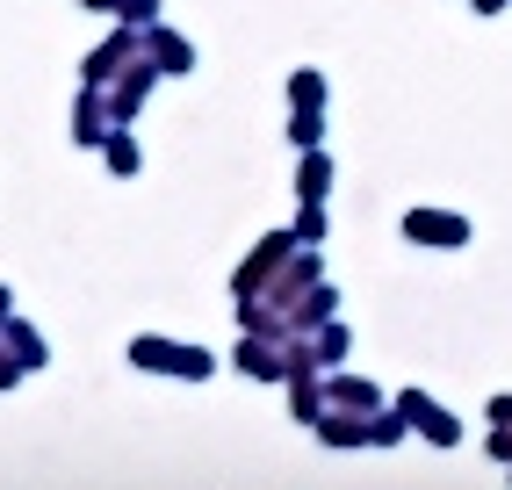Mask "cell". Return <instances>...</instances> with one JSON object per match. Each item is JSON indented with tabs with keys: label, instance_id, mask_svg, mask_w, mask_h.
Returning <instances> with one entry per match:
<instances>
[{
	"label": "cell",
	"instance_id": "obj_1",
	"mask_svg": "<svg viewBox=\"0 0 512 490\" xmlns=\"http://www.w3.org/2000/svg\"><path fill=\"white\" fill-rule=\"evenodd\" d=\"M130 361H138V368H174V375H210V354H195V346H166V339H138V346H130Z\"/></svg>",
	"mask_w": 512,
	"mask_h": 490
},
{
	"label": "cell",
	"instance_id": "obj_2",
	"mask_svg": "<svg viewBox=\"0 0 512 490\" xmlns=\"http://www.w3.org/2000/svg\"><path fill=\"white\" fill-rule=\"evenodd\" d=\"M404 238H419V245H462L469 224L448 217V209H412V217H404Z\"/></svg>",
	"mask_w": 512,
	"mask_h": 490
},
{
	"label": "cell",
	"instance_id": "obj_3",
	"mask_svg": "<svg viewBox=\"0 0 512 490\" xmlns=\"http://www.w3.org/2000/svg\"><path fill=\"white\" fill-rule=\"evenodd\" d=\"M397 411L412 418V426H426V433H433L440 447H455V418H440V404H433V397H419V390H404V397H397Z\"/></svg>",
	"mask_w": 512,
	"mask_h": 490
},
{
	"label": "cell",
	"instance_id": "obj_4",
	"mask_svg": "<svg viewBox=\"0 0 512 490\" xmlns=\"http://www.w3.org/2000/svg\"><path fill=\"white\" fill-rule=\"evenodd\" d=\"M318 433H325L332 447H354V440H368V426H361V418H318Z\"/></svg>",
	"mask_w": 512,
	"mask_h": 490
},
{
	"label": "cell",
	"instance_id": "obj_5",
	"mask_svg": "<svg viewBox=\"0 0 512 490\" xmlns=\"http://www.w3.org/2000/svg\"><path fill=\"white\" fill-rule=\"evenodd\" d=\"M8 346H15V361H22V368H37V361H44V346H37V332H29V325H15Z\"/></svg>",
	"mask_w": 512,
	"mask_h": 490
},
{
	"label": "cell",
	"instance_id": "obj_6",
	"mask_svg": "<svg viewBox=\"0 0 512 490\" xmlns=\"http://www.w3.org/2000/svg\"><path fill=\"white\" fill-rule=\"evenodd\" d=\"M332 404H354V411H368V404H375V390L347 375V382H332Z\"/></svg>",
	"mask_w": 512,
	"mask_h": 490
},
{
	"label": "cell",
	"instance_id": "obj_7",
	"mask_svg": "<svg viewBox=\"0 0 512 490\" xmlns=\"http://www.w3.org/2000/svg\"><path fill=\"white\" fill-rule=\"evenodd\" d=\"M238 368H253V375H282V361L267 354V346H238Z\"/></svg>",
	"mask_w": 512,
	"mask_h": 490
},
{
	"label": "cell",
	"instance_id": "obj_8",
	"mask_svg": "<svg viewBox=\"0 0 512 490\" xmlns=\"http://www.w3.org/2000/svg\"><path fill=\"white\" fill-rule=\"evenodd\" d=\"M296 188H303V195H311V202H318V195L332 188V166H325V159H311V166H303V181H296Z\"/></svg>",
	"mask_w": 512,
	"mask_h": 490
},
{
	"label": "cell",
	"instance_id": "obj_9",
	"mask_svg": "<svg viewBox=\"0 0 512 490\" xmlns=\"http://www.w3.org/2000/svg\"><path fill=\"white\" fill-rule=\"evenodd\" d=\"M109 166H116V173H138V145H130V137H116V145H109Z\"/></svg>",
	"mask_w": 512,
	"mask_h": 490
},
{
	"label": "cell",
	"instance_id": "obj_10",
	"mask_svg": "<svg viewBox=\"0 0 512 490\" xmlns=\"http://www.w3.org/2000/svg\"><path fill=\"white\" fill-rule=\"evenodd\" d=\"M491 418H498V426H512V397H498V404H491Z\"/></svg>",
	"mask_w": 512,
	"mask_h": 490
},
{
	"label": "cell",
	"instance_id": "obj_11",
	"mask_svg": "<svg viewBox=\"0 0 512 490\" xmlns=\"http://www.w3.org/2000/svg\"><path fill=\"white\" fill-rule=\"evenodd\" d=\"M0 310H8V289H0Z\"/></svg>",
	"mask_w": 512,
	"mask_h": 490
}]
</instances>
